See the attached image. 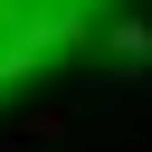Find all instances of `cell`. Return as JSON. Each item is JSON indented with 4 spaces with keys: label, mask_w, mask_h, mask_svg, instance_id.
Wrapping results in <instances>:
<instances>
[{
    "label": "cell",
    "mask_w": 152,
    "mask_h": 152,
    "mask_svg": "<svg viewBox=\"0 0 152 152\" xmlns=\"http://www.w3.org/2000/svg\"><path fill=\"white\" fill-rule=\"evenodd\" d=\"M104 48L124 57V86H142V57H152V28H142V19H114V28H104Z\"/></svg>",
    "instance_id": "6da1fadb"
},
{
    "label": "cell",
    "mask_w": 152,
    "mask_h": 152,
    "mask_svg": "<svg viewBox=\"0 0 152 152\" xmlns=\"http://www.w3.org/2000/svg\"><path fill=\"white\" fill-rule=\"evenodd\" d=\"M0 152H19V142H0Z\"/></svg>",
    "instance_id": "7a4b0ae2"
}]
</instances>
